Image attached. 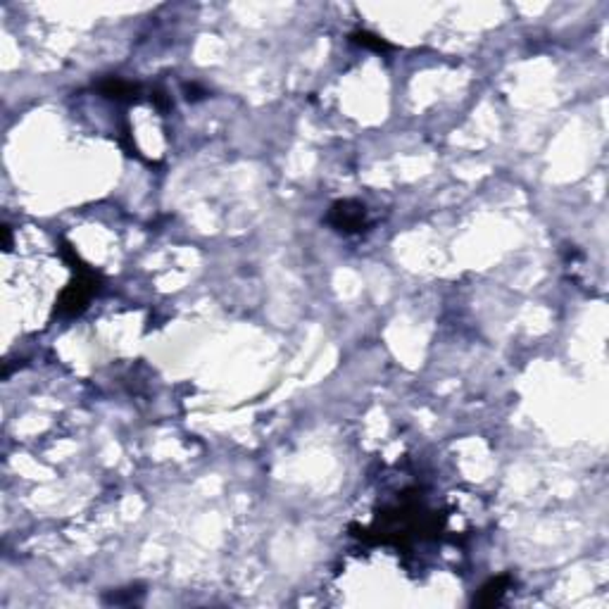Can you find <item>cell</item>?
Wrapping results in <instances>:
<instances>
[{"mask_svg":"<svg viewBox=\"0 0 609 609\" xmlns=\"http://www.w3.org/2000/svg\"><path fill=\"white\" fill-rule=\"evenodd\" d=\"M74 269H76V281L64 288L60 300H57V314H64V317L81 314L86 310L91 296L98 291V274L93 269L81 265L79 257H74Z\"/></svg>","mask_w":609,"mask_h":609,"instance_id":"cell-1","label":"cell"},{"mask_svg":"<svg viewBox=\"0 0 609 609\" xmlns=\"http://www.w3.org/2000/svg\"><path fill=\"white\" fill-rule=\"evenodd\" d=\"M364 205L359 202H352V200H345V202H336L331 207V214H329V221L331 226H336L338 231H345V233H355L359 228L364 226Z\"/></svg>","mask_w":609,"mask_h":609,"instance_id":"cell-2","label":"cell"},{"mask_svg":"<svg viewBox=\"0 0 609 609\" xmlns=\"http://www.w3.org/2000/svg\"><path fill=\"white\" fill-rule=\"evenodd\" d=\"M507 586H509V576H497V579H490L488 584L481 588L479 605L490 607V605H495V602H500V598L507 591Z\"/></svg>","mask_w":609,"mask_h":609,"instance_id":"cell-3","label":"cell"},{"mask_svg":"<svg viewBox=\"0 0 609 609\" xmlns=\"http://www.w3.org/2000/svg\"><path fill=\"white\" fill-rule=\"evenodd\" d=\"M136 91L139 88H136L134 83L122 81V79H108V81L100 83V93L105 98H117V100H122V98H134Z\"/></svg>","mask_w":609,"mask_h":609,"instance_id":"cell-4","label":"cell"},{"mask_svg":"<svg viewBox=\"0 0 609 609\" xmlns=\"http://www.w3.org/2000/svg\"><path fill=\"white\" fill-rule=\"evenodd\" d=\"M350 38H352V43L362 45V48H369V50H376V52H385L393 48L388 41H383L381 36L371 34V31H355Z\"/></svg>","mask_w":609,"mask_h":609,"instance_id":"cell-5","label":"cell"}]
</instances>
